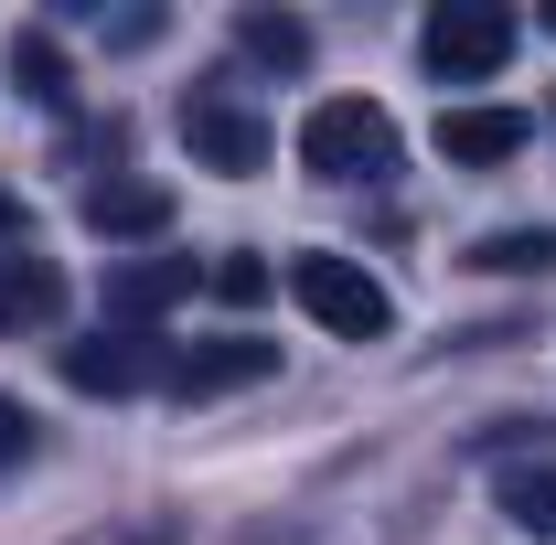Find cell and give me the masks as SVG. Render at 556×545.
Returning <instances> with one entry per match:
<instances>
[{"mask_svg": "<svg viewBox=\"0 0 556 545\" xmlns=\"http://www.w3.org/2000/svg\"><path fill=\"white\" fill-rule=\"evenodd\" d=\"M289 300H300L321 332H343V342H386L396 332L386 278L364 268V257H343V246H300V257H289Z\"/></svg>", "mask_w": 556, "mask_h": 545, "instance_id": "6da1fadb", "label": "cell"}, {"mask_svg": "<svg viewBox=\"0 0 556 545\" xmlns=\"http://www.w3.org/2000/svg\"><path fill=\"white\" fill-rule=\"evenodd\" d=\"M300 172H321V182H386L396 172V118L375 97H321L300 118Z\"/></svg>", "mask_w": 556, "mask_h": 545, "instance_id": "7a4b0ae2", "label": "cell"}, {"mask_svg": "<svg viewBox=\"0 0 556 545\" xmlns=\"http://www.w3.org/2000/svg\"><path fill=\"white\" fill-rule=\"evenodd\" d=\"M514 43H525V22H514L503 0H439V11L417 22V54H428L439 86H482V75H503Z\"/></svg>", "mask_w": 556, "mask_h": 545, "instance_id": "3957f363", "label": "cell"}, {"mask_svg": "<svg viewBox=\"0 0 556 545\" xmlns=\"http://www.w3.org/2000/svg\"><path fill=\"white\" fill-rule=\"evenodd\" d=\"M182 150H193L204 172H225V182H247V172H268L278 129L236 97V75H204V86L182 97Z\"/></svg>", "mask_w": 556, "mask_h": 545, "instance_id": "277c9868", "label": "cell"}, {"mask_svg": "<svg viewBox=\"0 0 556 545\" xmlns=\"http://www.w3.org/2000/svg\"><path fill=\"white\" fill-rule=\"evenodd\" d=\"M172 375V342L161 332H86L65 342V385L75 396H150Z\"/></svg>", "mask_w": 556, "mask_h": 545, "instance_id": "5b68a950", "label": "cell"}, {"mask_svg": "<svg viewBox=\"0 0 556 545\" xmlns=\"http://www.w3.org/2000/svg\"><path fill=\"white\" fill-rule=\"evenodd\" d=\"M268 375H278V342H257V332H225V342H172V375H161V396L204 407V396L268 385Z\"/></svg>", "mask_w": 556, "mask_h": 545, "instance_id": "8992f818", "label": "cell"}, {"mask_svg": "<svg viewBox=\"0 0 556 545\" xmlns=\"http://www.w3.org/2000/svg\"><path fill=\"white\" fill-rule=\"evenodd\" d=\"M75 225H86V236H108V246H150V236H172V182L108 172V182H86V193H75Z\"/></svg>", "mask_w": 556, "mask_h": 545, "instance_id": "52a82bcc", "label": "cell"}, {"mask_svg": "<svg viewBox=\"0 0 556 545\" xmlns=\"http://www.w3.org/2000/svg\"><path fill=\"white\" fill-rule=\"evenodd\" d=\"M204 289L193 257H129V268H108V332H150L161 310H182Z\"/></svg>", "mask_w": 556, "mask_h": 545, "instance_id": "ba28073f", "label": "cell"}, {"mask_svg": "<svg viewBox=\"0 0 556 545\" xmlns=\"http://www.w3.org/2000/svg\"><path fill=\"white\" fill-rule=\"evenodd\" d=\"M525 139H535L525 107H439V161H450V172H492V161H514Z\"/></svg>", "mask_w": 556, "mask_h": 545, "instance_id": "9c48e42d", "label": "cell"}, {"mask_svg": "<svg viewBox=\"0 0 556 545\" xmlns=\"http://www.w3.org/2000/svg\"><path fill=\"white\" fill-rule=\"evenodd\" d=\"M54 321H65V268L33 257V246H11V257H0V342L11 332H54Z\"/></svg>", "mask_w": 556, "mask_h": 545, "instance_id": "30bf717a", "label": "cell"}, {"mask_svg": "<svg viewBox=\"0 0 556 545\" xmlns=\"http://www.w3.org/2000/svg\"><path fill=\"white\" fill-rule=\"evenodd\" d=\"M236 54L268 65V75H300L311 65V22L300 11H236Z\"/></svg>", "mask_w": 556, "mask_h": 545, "instance_id": "8fae6325", "label": "cell"}, {"mask_svg": "<svg viewBox=\"0 0 556 545\" xmlns=\"http://www.w3.org/2000/svg\"><path fill=\"white\" fill-rule=\"evenodd\" d=\"M492 503L525 524V535L556 545V460H503V481H492Z\"/></svg>", "mask_w": 556, "mask_h": 545, "instance_id": "7c38bea8", "label": "cell"}, {"mask_svg": "<svg viewBox=\"0 0 556 545\" xmlns=\"http://www.w3.org/2000/svg\"><path fill=\"white\" fill-rule=\"evenodd\" d=\"M11 86L33 107H75V75H65V43L54 33H11Z\"/></svg>", "mask_w": 556, "mask_h": 545, "instance_id": "4fadbf2b", "label": "cell"}, {"mask_svg": "<svg viewBox=\"0 0 556 545\" xmlns=\"http://www.w3.org/2000/svg\"><path fill=\"white\" fill-rule=\"evenodd\" d=\"M471 268H492V278H546L556 268V225H503V236L471 246Z\"/></svg>", "mask_w": 556, "mask_h": 545, "instance_id": "5bb4252c", "label": "cell"}, {"mask_svg": "<svg viewBox=\"0 0 556 545\" xmlns=\"http://www.w3.org/2000/svg\"><path fill=\"white\" fill-rule=\"evenodd\" d=\"M204 289L225 300V310H257V300H268V257H257V246H225V257L204 268Z\"/></svg>", "mask_w": 556, "mask_h": 545, "instance_id": "9a60e30c", "label": "cell"}, {"mask_svg": "<svg viewBox=\"0 0 556 545\" xmlns=\"http://www.w3.org/2000/svg\"><path fill=\"white\" fill-rule=\"evenodd\" d=\"M33 449H43V439H33V407H22V396H0V471H22Z\"/></svg>", "mask_w": 556, "mask_h": 545, "instance_id": "2e32d148", "label": "cell"}, {"mask_svg": "<svg viewBox=\"0 0 556 545\" xmlns=\"http://www.w3.org/2000/svg\"><path fill=\"white\" fill-rule=\"evenodd\" d=\"M108 43H118V54H139V43H161V11H118V22H108Z\"/></svg>", "mask_w": 556, "mask_h": 545, "instance_id": "e0dca14e", "label": "cell"}, {"mask_svg": "<svg viewBox=\"0 0 556 545\" xmlns=\"http://www.w3.org/2000/svg\"><path fill=\"white\" fill-rule=\"evenodd\" d=\"M11 246H33V214H22V193H11V182H0V257H11Z\"/></svg>", "mask_w": 556, "mask_h": 545, "instance_id": "ac0fdd59", "label": "cell"}, {"mask_svg": "<svg viewBox=\"0 0 556 545\" xmlns=\"http://www.w3.org/2000/svg\"><path fill=\"white\" fill-rule=\"evenodd\" d=\"M546 33H556V0H546Z\"/></svg>", "mask_w": 556, "mask_h": 545, "instance_id": "d6986e66", "label": "cell"}]
</instances>
